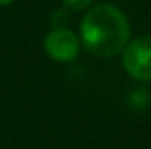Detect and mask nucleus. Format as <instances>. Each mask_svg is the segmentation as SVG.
<instances>
[{"label": "nucleus", "mask_w": 151, "mask_h": 149, "mask_svg": "<svg viewBox=\"0 0 151 149\" xmlns=\"http://www.w3.org/2000/svg\"><path fill=\"white\" fill-rule=\"evenodd\" d=\"M63 2V5L67 7V9H70V11H84V9H88L90 5H91V2L93 0H62Z\"/></svg>", "instance_id": "nucleus-4"}, {"label": "nucleus", "mask_w": 151, "mask_h": 149, "mask_svg": "<svg viewBox=\"0 0 151 149\" xmlns=\"http://www.w3.org/2000/svg\"><path fill=\"white\" fill-rule=\"evenodd\" d=\"M79 40L93 56H116L123 53L130 40L128 19L118 7L111 4H97L83 16L79 27Z\"/></svg>", "instance_id": "nucleus-1"}, {"label": "nucleus", "mask_w": 151, "mask_h": 149, "mask_svg": "<svg viewBox=\"0 0 151 149\" xmlns=\"http://www.w3.org/2000/svg\"><path fill=\"white\" fill-rule=\"evenodd\" d=\"M81 40L69 28H55L44 37V51L55 62H72L79 54Z\"/></svg>", "instance_id": "nucleus-3"}, {"label": "nucleus", "mask_w": 151, "mask_h": 149, "mask_svg": "<svg viewBox=\"0 0 151 149\" xmlns=\"http://www.w3.org/2000/svg\"><path fill=\"white\" fill-rule=\"evenodd\" d=\"M123 69L135 81H151V34L141 35L123 49Z\"/></svg>", "instance_id": "nucleus-2"}, {"label": "nucleus", "mask_w": 151, "mask_h": 149, "mask_svg": "<svg viewBox=\"0 0 151 149\" xmlns=\"http://www.w3.org/2000/svg\"><path fill=\"white\" fill-rule=\"evenodd\" d=\"M11 2H14V0H0V5H9Z\"/></svg>", "instance_id": "nucleus-5"}]
</instances>
